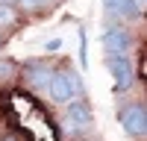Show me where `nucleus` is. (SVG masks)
Returning <instances> with one entry per match:
<instances>
[{
    "mask_svg": "<svg viewBox=\"0 0 147 141\" xmlns=\"http://www.w3.org/2000/svg\"><path fill=\"white\" fill-rule=\"evenodd\" d=\"M91 124H94V117H91L88 103H82V100H68L65 103V117H62V132L65 135H71V138L85 135L91 129Z\"/></svg>",
    "mask_w": 147,
    "mask_h": 141,
    "instance_id": "1",
    "label": "nucleus"
},
{
    "mask_svg": "<svg viewBox=\"0 0 147 141\" xmlns=\"http://www.w3.org/2000/svg\"><path fill=\"white\" fill-rule=\"evenodd\" d=\"M121 124H124V132L132 138H141L147 129V109L144 103H129L121 109Z\"/></svg>",
    "mask_w": 147,
    "mask_h": 141,
    "instance_id": "2",
    "label": "nucleus"
},
{
    "mask_svg": "<svg viewBox=\"0 0 147 141\" xmlns=\"http://www.w3.org/2000/svg\"><path fill=\"white\" fill-rule=\"evenodd\" d=\"M106 65H109V70H112V77H115L118 91H124V88L132 85L136 74H132V62H129V56H106Z\"/></svg>",
    "mask_w": 147,
    "mask_h": 141,
    "instance_id": "3",
    "label": "nucleus"
},
{
    "mask_svg": "<svg viewBox=\"0 0 147 141\" xmlns=\"http://www.w3.org/2000/svg\"><path fill=\"white\" fill-rule=\"evenodd\" d=\"M129 44H132V38H129V32H127V30L115 27V30H109V32H106V50H109L106 56H127Z\"/></svg>",
    "mask_w": 147,
    "mask_h": 141,
    "instance_id": "4",
    "label": "nucleus"
},
{
    "mask_svg": "<svg viewBox=\"0 0 147 141\" xmlns=\"http://www.w3.org/2000/svg\"><path fill=\"white\" fill-rule=\"evenodd\" d=\"M47 94H50V100H56V103H68V100H74L68 74H53L50 82H47Z\"/></svg>",
    "mask_w": 147,
    "mask_h": 141,
    "instance_id": "5",
    "label": "nucleus"
},
{
    "mask_svg": "<svg viewBox=\"0 0 147 141\" xmlns=\"http://www.w3.org/2000/svg\"><path fill=\"white\" fill-rule=\"evenodd\" d=\"M50 77H53V70L50 68H32L30 74H27V82L35 88V91H47V82H50Z\"/></svg>",
    "mask_w": 147,
    "mask_h": 141,
    "instance_id": "6",
    "label": "nucleus"
},
{
    "mask_svg": "<svg viewBox=\"0 0 147 141\" xmlns=\"http://www.w3.org/2000/svg\"><path fill=\"white\" fill-rule=\"evenodd\" d=\"M15 23V9L12 6H0V27H9Z\"/></svg>",
    "mask_w": 147,
    "mask_h": 141,
    "instance_id": "7",
    "label": "nucleus"
},
{
    "mask_svg": "<svg viewBox=\"0 0 147 141\" xmlns=\"http://www.w3.org/2000/svg\"><path fill=\"white\" fill-rule=\"evenodd\" d=\"M124 3H127V0H106V12H109V15H121Z\"/></svg>",
    "mask_w": 147,
    "mask_h": 141,
    "instance_id": "8",
    "label": "nucleus"
},
{
    "mask_svg": "<svg viewBox=\"0 0 147 141\" xmlns=\"http://www.w3.org/2000/svg\"><path fill=\"white\" fill-rule=\"evenodd\" d=\"M132 3H136V12H144V3H147V0H132Z\"/></svg>",
    "mask_w": 147,
    "mask_h": 141,
    "instance_id": "9",
    "label": "nucleus"
},
{
    "mask_svg": "<svg viewBox=\"0 0 147 141\" xmlns=\"http://www.w3.org/2000/svg\"><path fill=\"white\" fill-rule=\"evenodd\" d=\"M3 141H18V138H15V135H6V138H3Z\"/></svg>",
    "mask_w": 147,
    "mask_h": 141,
    "instance_id": "10",
    "label": "nucleus"
}]
</instances>
